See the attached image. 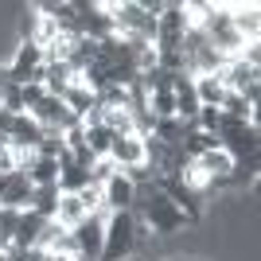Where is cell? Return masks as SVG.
<instances>
[{
    "label": "cell",
    "mask_w": 261,
    "mask_h": 261,
    "mask_svg": "<svg viewBox=\"0 0 261 261\" xmlns=\"http://www.w3.org/2000/svg\"><path fill=\"white\" fill-rule=\"evenodd\" d=\"M90 211L82 207V199L78 195H66V191H59V207H55V222L63 230H74L78 222H86Z\"/></svg>",
    "instance_id": "cell-12"
},
{
    "label": "cell",
    "mask_w": 261,
    "mask_h": 261,
    "mask_svg": "<svg viewBox=\"0 0 261 261\" xmlns=\"http://www.w3.org/2000/svg\"><path fill=\"white\" fill-rule=\"evenodd\" d=\"M144 109H148V113H152L156 121L175 117V98H172V86H164V90H148V98H144Z\"/></svg>",
    "instance_id": "cell-16"
},
{
    "label": "cell",
    "mask_w": 261,
    "mask_h": 261,
    "mask_svg": "<svg viewBox=\"0 0 261 261\" xmlns=\"http://www.w3.org/2000/svg\"><path fill=\"white\" fill-rule=\"evenodd\" d=\"M12 261H39V250H8Z\"/></svg>",
    "instance_id": "cell-26"
},
{
    "label": "cell",
    "mask_w": 261,
    "mask_h": 261,
    "mask_svg": "<svg viewBox=\"0 0 261 261\" xmlns=\"http://www.w3.org/2000/svg\"><path fill=\"white\" fill-rule=\"evenodd\" d=\"M133 238H137V218H133V211L106 215V242H101V261H129Z\"/></svg>",
    "instance_id": "cell-1"
},
{
    "label": "cell",
    "mask_w": 261,
    "mask_h": 261,
    "mask_svg": "<svg viewBox=\"0 0 261 261\" xmlns=\"http://www.w3.org/2000/svg\"><path fill=\"white\" fill-rule=\"evenodd\" d=\"M39 137H43L39 121H35L32 113H16L12 133H8V144H12V148H35V144H39Z\"/></svg>",
    "instance_id": "cell-11"
},
{
    "label": "cell",
    "mask_w": 261,
    "mask_h": 261,
    "mask_svg": "<svg viewBox=\"0 0 261 261\" xmlns=\"http://www.w3.org/2000/svg\"><path fill=\"white\" fill-rule=\"evenodd\" d=\"M230 23L242 35V43H261V8L257 4H226Z\"/></svg>",
    "instance_id": "cell-9"
},
{
    "label": "cell",
    "mask_w": 261,
    "mask_h": 261,
    "mask_svg": "<svg viewBox=\"0 0 261 261\" xmlns=\"http://www.w3.org/2000/svg\"><path fill=\"white\" fill-rule=\"evenodd\" d=\"M8 70V82L12 86H28V82H43V51L35 43H28L23 39L20 47H16V55H12V63L4 66Z\"/></svg>",
    "instance_id": "cell-3"
},
{
    "label": "cell",
    "mask_w": 261,
    "mask_h": 261,
    "mask_svg": "<svg viewBox=\"0 0 261 261\" xmlns=\"http://www.w3.org/2000/svg\"><path fill=\"white\" fill-rule=\"evenodd\" d=\"M133 199H137V184H133L125 172H113L106 184H101V211H106V215L133 211Z\"/></svg>",
    "instance_id": "cell-6"
},
{
    "label": "cell",
    "mask_w": 261,
    "mask_h": 261,
    "mask_svg": "<svg viewBox=\"0 0 261 261\" xmlns=\"http://www.w3.org/2000/svg\"><path fill=\"white\" fill-rule=\"evenodd\" d=\"M78 199H82V207H86L90 215H106V211H101V187L98 184H86L78 191Z\"/></svg>",
    "instance_id": "cell-22"
},
{
    "label": "cell",
    "mask_w": 261,
    "mask_h": 261,
    "mask_svg": "<svg viewBox=\"0 0 261 261\" xmlns=\"http://www.w3.org/2000/svg\"><path fill=\"white\" fill-rule=\"evenodd\" d=\"M20 98H23V113H32L39 101L47 98V90H43V82H28V86H20Z\"/></svg>",
    "instance_id": "cell-21"
},
{
    "label": "cell",
    "mask_w": 261,
    "mask_h": 261,
    "mask_svg": "<svg viewBox=\"0 0 261 261\" xmlns=\"http://www.w3.org/2000/svg\"><path fill=\"white\" fill-rule=\"evenodd\" d=\"M39 261H78V257H66V253H51V250H39Z\"/></svg>",
    "instance_id": "cell-27"
},
{
    "label": "cell",
    "mask_w": 261,
    "mask_h": 261,
    "mask_svg": "<svg viewBox=\"0 0 261 261\" xmlns=\"http://www.w3.org/2000/svg\"><path fill=\"white\" fill-rule=\"evenodd\" d=\"M0 215H4V207H0Z\"/></svg>",
    "instance_id": "cell-30"
},
{
    "label": "cell",
    "mask_w": 261,
    "mask_h": 261,
    "mask_svg": "<svg viewBox=\"0 0 261 261\" xmlns=\"http://www.w3.org/2000/svg\"><path fill=\"white\" fill-rule=\"evenodd\" d=\"M218 82H222V90H230V94H246V90L261 86V70L246 66L238 55H234V59H226V63H222V70H218Z\"/></svg>",
    "instance_id": "cell-7"
},
{
    "label": "cell",
    "mask_w": 261,
    "mask_h": 261,
    "mask_svg": "<svg viewBox=\"0 0 261 261\" xmlns=\"http://www.w3.org/2000/svg\"><path fill=\"white\" fill-rule=\"evenodd\" d=\"M28 179H32V187H43V184H59V160H51V156H39V160L28 168Z\"/></svg>",
    "instance_id": "cell-18"
},
{
    "label": "cell",
    "mask_w": 261,
    "mask_h": 261,
    "mask_svg": "<svg viewBox=\"0 0 261 261\" xmlns=\"http://www.w3.org/2000/svg\"><path fill=\"white\" fill-rule=\"evenodd\" d=\"M0 109H8V113H23V98H20V86H12L8 82V90H4V106Z\"/></svg>",
    "instance_id": "cell-24"
},
{
    "label": "cell",
    "mask_w": 261,
    "mask_h": 261,
    "mask_svg": "<svg viewBox=\"0 0 261 261\" xmlns=\"http://www.w3.org/2000/svg\"><path fill=\"white\" fill-rule=\"evenodd\" d=\"M109 160L117 164V172H133V168H144V164H148V144H144V137H137V133L113 137Z\"/></svg>",
    "instance_id": "cell-5"
},
{
    "label": "cell",
    "mask_w": 261,
    "mask_h": 261,
    "mask_svg": "<svg viewBox=\"0 0 261 261\" xmlns=\"http://www.w3.org/2000/svg\"><path fill=\"white\" fill-rule=\"evenodd\" d=\"M113 172H117V164H113V160H109V156H101V160H94V164H90V184H106V179H109V175H113Z\"/></svg>",
    "instance_id": "cell-23"
},
{
    "label": "cell",
    "mask_w": 261,
    "mask_h": 261,
    "mask_svg": "<svg viewBox=\"0 0 261 261\" xmlns=\"http://www.w3.org/2000/svg\"><path fill=\"white\" fill-rule=\"evenodd\" d=\"M0 207L4 211H28L32 207V179L23 172H8L0 184Z\"/></svg>",
    "instance_id": "cell-8"
},
{
    "label": "cell",
    "mask_w": 261,
    "mask_h": 261,
    "mask_svg": "<svg viewBox=\"0 0 261 261\" xmlns=\"http://www.w3.org/2000/svg\"><path fill=\"white\" fill-rule=\"evenodd\" d=\"M0 184H4V175H0Z\"/></svg>",
    "instance_id": "cell-29"
},
{
    "label": "cell",
    "mask_w": 261,
    "mask_h": 261,
    "mask_svg": "<svg viewBox=\"0 0 261 261\" xmlns=\"http://www.w3.org/2000/svg\"><path fill=\"white\" fill-rule=\"evenodd\" d=\"M195 164L211 175V184H215V179H226V175H230V168H234V156H230L222 144H215V148H211V152H203Z\"/></svg>",
    "instance_id": "cell-14"
},
{
    "label": "cell",
    "mask_w": 261,
    "mask_h": 261,
    "mask_svg": "<svg viewBox=\"0 0 261 261\" xmlns=\"http://www.w3.org/2000/svg\"><path fill=\"white\" fill-rule=\"evenodd\" d=\"M70 86H74L70 63H43V90L51 94V98H63Z\"/></svg>",
    "instance_id": "cell-13"
},
{
    "label": "cell",
    "mask_w": 261,
    "mask_h": 261,
    "mask_svg": "<svg viewBox=\"0 0 261 261\" xmlns=\"http://www.w3.org/2000/svg\"><path fill=\"white\" fill-rule=\"evenodd\" d=\"M172 98H175V117L184 121V125H191L199 113V98H195V82L187 74H175L172 78Z\"/></svg>",
    "instance_id": "cell-10"
},
{
    "label": "cell",
    "mask_w": 261,
    "mask_h": 261,
    "mask_svg": "<svg viewBox=\"0 0 261 261\" xmlns=\"http://www.w3.org/2000/svg\"><path fill=\"white\" fill-rule=\"evenodd\" d=\"M16 172V148L12 144H0V175Z\"/></svg>",
    "instance_id": "cell-25"
},
{
    "label": "cell",
    "mask_w": 261,
    "mask_h": 261,
    "mask_svg": "<svg viewBox=\"0 0 261 261\" xmlns=\"http://www.w3.org/2000/svg\"><path fill=\"white\" fill-rule=\"evenodd\" d=\"M187 32H191V23H187L184 0H168L164 12L156 16V51H179Z\"/></svg>",
    "instance_id": "cell-2"
},
{
    "label": "cell",
    "mask_w": 261,
    "mask_h": 261,
    "mask_svg": "<svg viewBox=\"0 0 261 261\" xmlns=\"http://www.w3.org/2000/svg\"><path fill=\"white\" fill-rule=\"evenodd\" d=\"M63 101H66V109H70V113H74L78 121L86 117L90 109H98V94H94V90H86L82 82H78V78H74V86H70V90L63 94Z\"/></svg>",
    "instance_id": "cell-15"
},
{
    "label": "cell",
    "mask_w": 261,
    "mask_h": 261,
    "mask_svg": "<svg viewBox=\"0 0 261 261\" xmlns=\"http://www.w3.org/2000/svg\"><path fill=\"white\" fill-rule=\"evenodd\" d=\"M70 234H74L78 261H101V242H106V215H90L86 222H78Z\"/></svg>",
    "instance_id": "cell-4"
},
{
    "label": "cell",
    "mask_w": 261,
    "mask_h": 261,
    "mask_svg": "<svg viewBox=\"0 0 261 261\" xmlns=\"http://www.w3.org/2000/svg\"><path fill=\"white\" fill-rule=\"evenodd\" d=\"M195 82V98H199V106H218L222 101V82H218V74H203V78H191Z\"/></svg>",
    "instance_id": "cell-19"
},
{
    "label": "cell",
    "mask_w": 261,
    "mask_h": 261,
    "mask_svg": "<svg viewBox=\"0 0 261 261\" xmlns=\"http://www.w3.org/2000/svg\"><path fill=\"white\" fill-rule=\"evenodd\" d=\"M55 207H59V184H43V187H32V207L35 215L55 218Z\"/></svg>",
    "instance_id": "cell-17"
},
{
    "label": "cell",
    "mask_w": 261,
    "mask_h": 261,
    "mask_svg": "<svg viewBox=\"0 0 261 261\" xmlns=\"http://www.w3.org/2000/svg\"><path fill=\"white\" fill-rule=\"evenodd\" d=\"M4 90H8V70L0 66V106H4Z\"/></svg>",
    "instance_id": "cell-28"
},
{
    "label": "cell",
    "mask_w": 261,
    "mask_h": 261,
    "mask_svg": "<svg viewBox=\"0 0 261 261\" xmlns=\"http://www.w3.org/2000/svg\"><path fill=\"white\" fill-rule=\"evenodd\" d=\"M184 129H187V125L179 117H168V121H156L152 137H156V141H164V144H179V141H184Z\"/></svg>",
    "instance_id": "cell-20"
}]
</instances>
